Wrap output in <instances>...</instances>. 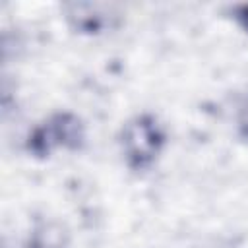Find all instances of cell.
I'll list each match as a JSON object with an SVG mask.
<instances>
[{
  "instance_id": "1",
  "label": "cell",
  "mask_w": 248,
  "mask_h": 248,
  "mask_svg": "<svg viewBox=\"0 0 248 248\" xmlns=\"http://www.w3.org/2000/svg\"><path fill=\"white\" fill-rule=\"evenodd\" d=\"M165 130L151 114H138L130 118L122 132H120V145L126 159V165L132 170H145L149 169L163 145H165Z\"/></svg>"
},
{
  "instance_id": "6",
  "label": "cell",
  "mask_w": 248,
  "mask_h": 248,
  "mask_svg": "<svg viewBox=\"0 0 248 248\" xmlns=\"http://www.w3.org/2000/svg\"><path fill=\"white\" fill-rule=\"evenodd\" d=\"M232 14H234V19L248 31V4H242V6H236L234 10H232Z\"/></svg>"
},
{
  "instance_id": "5",
  "label": "cell",
  "mask_w": 248,
  "mask_h": 248,
  "mask_svg": "<svg viewBox=\"0 0 248 248\" xmlns=\"http://www.w3.org/2000/svg\"><path fill=\"white\" fill-rule=\"evenodd\" d=\"M238 134L244 140H248V95H246V99L238 110Z\"/></svg>"
},
{
  "instance_id": "4",
  "label": "cell",
  "mask_w": 248,
  "mask_h": 248,
  "mask_svg": "<svg viewBox=\"0 0 248 248\" xmlns=\"http://www.w3.org/2000/svg\"><path fill=\"white\" fill-rule=\"evenodd\" d=\"M68 8V17L74 21L78 31L85 33H97L105 25V14H99L95 6L91 4H70Z\"/></svg>"
},
{
  "instance_id": "2",
  "label": "cell",
  "mask_w": 248,
  "mask_h": 248,
  "mask_svg": "<svg viewBox=\"0 0 248 248\" xmlns=\"http://www.w3.org/2000/svg\"><path fill=\"white\" fill-rule=\"evenodd\" d=\"M85 143V124L74 112H54L39 124L27 138L25 149L33 157H48L54 149H81Z\"/></svg>"
},
{
  "instance_id": "3",
  "label": "cell",
  "mask_w": 248,
  "mask_h": 248,
  "mask_svg": "<svg viewBox=\"0 0 248 248\" xmlns=\"http://www.w3.org/2000/svg\"><path fill=\"white\" fill-rule=\"evenodd\" d=\"M27 248H68V234L58 223H41L33 229Z\"/></svg>"
}]
</instances>
